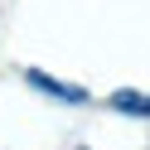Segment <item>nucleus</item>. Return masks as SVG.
<instances>
[{
  "mask_svg": "<svg viewBox=\"0 0 150 150\" xmlns=\"http://www.w3.org/2000/svg\"><path fill=\"white\" fill-rule=\"evenodd\" d=\"M24 82H29L34 92H44V97L63 102V107H87V87H78V82H63V78H49L44 68H24Z\"/></svg>",
  "mask_w": 150,
  "mask_h": 150,
  "instance_id": "nucleus-1",
  "label": "nucleus"
},
{
  "mask_svg": "<svg viewBox=\"0 0 150 150\" xmlns=\"http://www.w3.org/2000/svg\"><path fill=\"white\" fill-rule=\"evenodd\" d=\"M107 107H111V111H121V116H140V121H150V92L116 87V92L107 97Z\"/></svg>",
  "mask_w": 150,
  "mask_h": 150,
  "instance_id": "nucleus-2",
  "label": "nucleus"
}]
</instances>
